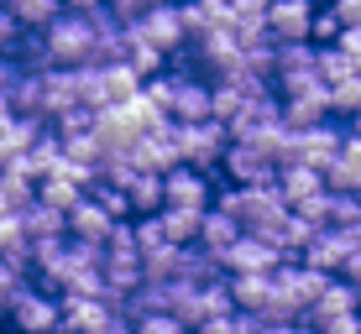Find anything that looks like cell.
<instances>
[{
	"label": "cell",
	"instance_id": "27",
	"mask_svg": "<svg viewBox=\"0 0 361 334\" xmlns=\"http://www.w3.org/2000/svg\"><path fill=\"white\" fill-rule=\"evenodd\" d=\"M79 183L73 178H58V172H47V178H37V204H47V209H73L79 204Z\"/></svg>",
	"mask_w": 361,
	"mask_h": 334
},
{
	"label": "cell",
	"instance_id": "39",
	"mask_svg": "<svg viewBox=\"0 0 361 334\" xmlns=\"http://www.w3.org/2000/svg\"><path fill=\"white\" fill-rule=\"evenodd\" d=\"M325 6L341 27H361V0H325Z\"/></svg>",
	"mask_w": 361,
	"mask_h": 334
},
{
	"label": "cell",
	"instance_id": "31",
	"mask_svg": "<svg viewBox=\"0 0 361 334\" xmlns=\"http://www.w3.org/2000/svg\"><path fill=\"white\" fill-rule=\"evenodd\" d=\"M126 68L136 73V79H147V73H163V53H157V47H147L142 37L126 32Z\"/></svg>",
	"mask_w": 361,
	"mask_h": 334
},
{
	"label": "cell",
	"instance_id": "41",
	"mask_svg": "<svg viewBox=\"0 0 361 334\" xmlns=\"http://www.w3.org/2000/svg\"><path fill=\"white\" fill-rule=\"evenodd\" d=\"M335 47H341L351 63H361V27H341L335 32Z\"/></svg>",
	"mask_w": 361,
	"mask_h": 334
},
{
	"label": "cell",
	"instance_id": "6",
	"mask_svg": "<svg viewBox=\"0 0 361 334\" xmlns=\"http://www.w3.org/2000/svg\"><path fill=\"white\" fill-rule=\"evenodd\" d=\"M126 162L136 172H168V167H178V120H163V126L131 136Z\"/></svg>",
	"mask_w": 361,
	"mask_h": 334
},
{
	"label": "cell",
	"instance_id": "26",
	"mask_svg": "<svg viewBox=\"0 0 361 334\" xmlns=\"http://www.w3.org/2000/svg\"><path fill=\"white\" fill-rule=\"evenodd\" d=\"M6 16H16L21 27H47V21L63 11V0H0Z\"/></svg>",
	"mask_w": 361,
	"mask_h": 334
},
{
	"label": "cell",
	"instance_id": "20",
	"mask_svg": "<svg viewBox=\"0 0 361 334\" xmlns=\"http://www.w3.org/2000/svg\"><path fill=\"white\" fill-rule=\"evenodd\" d=\"M267 288H272L267 271H231V277H226L231 308H241V314H257V308H262V298H267Z\"/></svg>",
	"mask_w": 361,
	"mask_h": 334
},
{
	"label": "cell",
	"instance_id": "18",
	"mask_svg": "<svg viewBox=\"0 0 361 334\" xmlns=\"http://www.w3.org/2000/svg\"><path fill=\"white\" fill-rule=\"evenodd\" d=\"M37 79H42V120L79 105V68H42Z\"/></svg>",
	"mask_w": 361,
	"mask_h": 334
},
{
	"label": "cell",
	"instance_id": "16",
	"mask_svg": "<svg viewBox=\"0 0 361 334\" xmlns=\"http://www.w3.org/2000/svg\"><path fill=\"white\" fill-rule=\"evenodd\" d=\"M110 225H116V219L105 214V209H99L90 193H79V204L73 209H63V230L73 235V240H90V245H99L110 235Z\"/></svg>",
	"mask_w": 361,
	"mask_h": 334
},
{
	"label": "cell",
	"instance_id": "46",
	"mask_svg": "<svg viewBox=\"0 0 361 334\" xmlns=\"http://www.w3.org/2000/svg\"><path fill=\"white\" fill-rule=\"evenodd\" d=\"M351 298H356V314H361V282H351Z\"/></svg>",
	"mask_w": 361,
	"mask_h": 334
},
{
	"label": "cell",
	"instance_id": "8",
	"mask_svg": "<svg viewBox=\"0 0 361 334\" xmlns=\"http://www.w3.org/2000/svg\"><path fill=\"white\" fill-rule=\"evenodd\" d=\"M209 199H215V178L199 167H168L163 172V204L173 209H209Z\"/></svg>",
	"mask_w": 361,
	"mask_h": 334
},
{
	"label": "cell",
	"instance_id": "9",
	"mask_svg": "<svg viewBox=\"0 0 361 334\" xmlns=\"http://www.w3.org/2000/svg\"><path fill=\"white\" fill-rule=\"evenodd\" d=\"M231 183H272V172H278V162L262 152L257 141H226V152H220V167Z\"/></svg>",
	"mask_w": 361,
	"mask_h": 334
},
{
	"label": "cell",
	"instance_id": "3",
	"mask_svg": "<svg viewBox=\"0 0 361 334\" xmlns=\"http://www.w3.org/2000/svg\"><path fill=\"white\" fill-rule=\"evenodd\" d=\"M6 319L16 334H53L58 329V293H42L32 277H21L6 293Z\"/></svg>",
	"mask_w": 361,
	"mask_h": 334
},
{
	"label": "cell",
	"instance_id": "42",
	"mask_svg": "<svg viewBox=\"0 0 361 334\" xmlns=\"http://www.w3.org/2000/svg\"><path fill=\"white\" fill-rule=\"evenodd\" d=\"M335 277H341V282H361V245H351V251H345V262L335 266Z\"/></svg>",
	"mask_w": 361,
	"mask_h": 334
},
{
	"label": "cell",
	"instance_id": "37",
	"mask_svg": "<svg viewBox=\"0 0 361 334\" xmlns=\"http://www.w3.org/2000/svg\"><path fill=\"white\" fill-rule=\"evenodd\" d=\"M136 334H189V329L173 314H147V319H136Z\"/></svg>",
	"mask_w": 361,
	"mask_h": 334
},
{
	"label": "cell",
	"instance_id": "23",
	"mask_svg": "<svg viewBox=\"0 0 361 334\" xmlns=\"http://www.w3.org/2000/svg\"><path fill=\"white\" fill-rule=\"evenodd\" d=\"M16 219H21V235L27 240H53V235H68L63 230V209H47V204H27V209H16Z\"/></svg>",
	"mask_w": 361,
	"mask_h": 334
},
{
	"label": "cell",
	"instance_id": "32",
	"mask_svg": "<svg viewBox=\"0 0 361 334\" xmlns=\"http://www.w3.org/2000/svg\"><path fill=\"white\" fill-rule=\"evenodd\" d=\"M84 193H90V199L99 204V209H105V214L110 219H131V204H126V188H116V183H90V188H84Z\"/></svg>",
	"mask_w": 361,
	"mask_h": 334
},
{
	"label": "cell",
	"instance_id": "12",
	"mask_svg": "<svg viewBox=\"0 0 361 334\" xmlns=\"http://www.w3.org/2000/svg\"><path fill=\"white\" fill-rule=\"evenodd\" d=\"M351 245H361L351 230H335V225H319L314 235H309V245L304 251H298V262L304 266H314V271H330L335 277V266L345 262V251H351Z\"/></svg>",
	"mask_w": 361,
	"mask_h": 334
},
{
	"label": "cell",
	"instance_id": "47",
	"mask_svg": "<svg viewBox=\"0 0 361 334\" xmlns=\"http://www.w3.org/2000/svg\"><path fill=\"white\" fill-rule=\"evenodd\" d=\"M351 235H356V240H361V214H356V225H351Z\"/></svg>",
	"mask_w": 361,
	"mask_h": 334
},
{
	"label": "cell",
	"instance_id": "48",
	"mask_svg": "<svg viewBox=\"0 0 361 334\" xmlns=\"http://www.w3.org/2000/svg\"><path fill=\"white\" fill-rule=\"evenodd\" d=\"M11 334H16V329H11Z\"/></svg>",
	"mask_w": 361,
	"mask_h": 334
},
{
	"label": "cell",
	"instance_id": "14",
	"mask_svg": "<svg viewBox=\"0 0 361 334\" xmlns=\"http://www.w3.org/2000/svg\"><path fill=\"white\" fill-rule=\"evenodd\" d=\"M278 115H283V126H319V120L330 115V94H325V84H309V89L278 94Z\"/></svg>",
	"mask_w": 361,
	"mask_h": 334
},
{
	"label": "cell",
	"instance_id": "19",
	"mask_svg": "<svg viewBox=\"0 0 361 334\" xmlns=\"http://www.w3.org/2000/svg\"><path fill=\"white\" fill-rule=\"evenodd\" d=\"M235 235H241V225H235V219L226 214V209H215V204H209L204 214H199V235H194V245H204V251L220 262V251H226V245L235 240Z\"/></svg>",
	"mask_w": 361,
	"mask_h": 334
},
{
	"label": "cell",
	"instance_id": "34",
	"mask_svg": "<svg viewBox=\"0 0 361 334\" xmlns=\"http://www.w3.org/2000/svg\"><path fill=\"white\" fill-rule=\"evenodd\" d=\"M341 21L330 16V6H314V21H309V42H335Z\"/></svg>",
	"mask_w": 361,
	"mask_h": 334
},
{
	"label": "cell",
	"instance_id": "33",
	"mask_svg": "<svg viewBox=\"0 0 361 334\" xmlns=\"http://www.w3.org/2000/svg\"><path fill=\"white\" fill-rule=\"evenodd\" d=\"M136 262H142V277L168 282V277H173V262H178V245H157V251H142Z\"/></svg>",
	"mask_w": 361,
	"mask_h": 334
},
{
	"label": "cell",
	"instance_id": "4",
	"mask_svg": "<svg viewBox=\"0 0 361 334\" xmlns=\"http://www.w3.org/2000/svg\"><path fill=\"white\" fill-rule=\"evenodd\" d=\"M226 141H231V136H226L220 120H178V162L183 167H199V172L215 178Z\"/></svg>",
	"mask_w": 361,
	"mask_h": 334
},
{
	"label": "cell",
	"instance_id": "11",
	"mask_svg": "<svg viewBox=\"0 0 361 334\" xmlns=\"http://www.w3.org/2000/svg\"><path fill=\"white\" fill-rule=\"evenodd\" d=\"M293 157L298 162H309V167H325L335 152H341V141H345V126H335V120L325 115L319 126H293Z\"/></svg>",
	"mask_w": 361,
	"mask_h": 334
},
{
	"label": "cell",
	"instance_id": "30",
	"mask_svg": "<svg viewBox=\"0 0 361 334\" xmlns=\"http://www.w3.org/2000/svg\"><path fill=\"white\" fill-rule=\"evenodd\" d=\"M325 94H330V115L335 110H341V115H356L361 110V73H345V79L325 84Z\"/></svg>",
	"mask_w": 361,
	"mask_h": 334
},
{
	"label": "cell",
	"instance_id": "10",
	"mask_svg": "<svg viewBox=\"0 0 361 334\" xmlns=\"http://www.w3.org/2000/svg\"><path fill=\"white\" fill-rule=\"evenodd\" d=\"M278 94H246V100H241V110H235V115L226 120V136H231V141H257V136H262L267 126H278Z\"/></svg>",
	"mask_w": 361,
	"mask_h": 334
},
{
	"label": "cell",
	"instance_id": "43",
	"mask_svg": "<svg viewBox=\"0 0 361 334\" xmlns=\"http://www.w3.org/2000/svg\"><path fill=\"white\" fill-rule=\"evenodd\" d=\"M94 6H105V0H63V11H94Z\"/></svg>",
	"mask_w": 361,
	"mask_h": 334
},
{
	"label": "cell",
	"instance_id": "44",
	"mask_svg": "<svg viewBox=\"0 0 361 334\" xmlns=\"http://www.w3.org/2000/svg\"><path fill=\"white\" fill-rule=\"evenodd\" d=\"M6 84H11V58H0V94H6Z\"/></svg>",
	"mask_w": 361,
	"mask_h": 334
},
{
	"label": "cell",
	"instance_id": "36",
	"mask_svg": "<svg viewBox=\"0 0 361 334\" xmlns=\"http://www.w3.org/2000/svg\"><path fill=\"white\" fill-rule=\"evenodd\" d=\"M94 334H136V319L126 314V308H116V303H110V314L94 324Z\"/></svg>",
	"mask_w": 361,
	"mask_h": 334
},
{
	"label": "cell",
	"instance_id": "22",
	"mask_svg": "<svg viewBox=\"0 0 361 334\" xmlns=\"http://www.w3.org/2000/svg\"><path fill=\"white\" fill-rule=\"evenodd\" d=\"M126 204H131V219L157 214V209H163V172H131L126 178Z\"/></svg>",
	"mask_w": 361,
	"mask_h": 334
},
{
	"label": "cell",
	"instance_id": "1",
	"mask_svg": "<svg viewBox=\"0 0 361 334\" xmlns=\"http://www.w3.org/2000/svg\"><path fill=\"white\" fill-rule=\"evenodd\" d=\"M209 204L226 209L246 235H267L288 214V204H283V193L272 188V183H231V188H220V199H209Z\"/></svg>",
	"mask_w": 361,
	"mask_h": 334
},
{
	"label": "cell",
	"instance_id": "15",
	"mask_svg": "<svg viewBox=\"0 0 361 334\" xmlns=\"http://www.w3.org/2000/svg\"><path fill=\"white\" fill-rule=\"evenodd\" d=\"M319 178H325L330 193H361V141H356V136L341 141V152L319 167Z\"/></svg>",
	"mask_w": 361,
	"mask_h": 334
},
{
	"label": "cell",
	"instance_id": "35",
	"mask_svg": "<svg viewBox=\"0 0 361 334\" xmlns=\"http://www.w3.org/2000/svg\"><path fill=\"white\" fill-rule=\"evenodd\" d=\"M147 6H157V0H105V16L126 27V21H136V16H142Z\"/></svg>",
	"mask_w": 361,
	"mask_h": 334
},
{
	"label": "cell",
	"instance_id": "21",
	"mask_svg": "<svg viewBox=\"0 0 361 334\" xmlns=\"http://www.w3.org/2000/svg\"><path fill=\"white\" fill-rule=\"evenodd\" d=\"M173 277H178V282H215V277H226V271H220V262L204 251V245H194V240H189V245H178Z\"/></svg>",
	"mask_w": 361,
	"mask_h": 334
},
{
	"label": "cell",
	"instance_id": "45",
	"mask_svg": "<svg viewBox=\"0 0 361 334\" xmlns=\"http://www.w3.org/2000/svg\"><path fill=\"white\" fill-rule=\"evenodd\" d=\"M345 136H356V141H361V110L351 115V131H345Z\"/></svg>",
	"mask_w": 361,
	"mask_h": 334
},
{
	"label": "cell",
	"instance_id": "28",
	"mask_svg": "<svg viewBox=\"0 0 361 334\" xmlns=\"http://www.w3.org/2000/svg\"><path fill=\"white\" fill-rule=\"evenodd\" d=\"M37 199V183L32 178H21V172H11V167H0V209H27Z\"/></svg>",
	"mask_w": 361,
	"mask_h": 334
},
{
	"label": "cell",
	"instance_id": "29",
	"mask_svg": "<svg viewBox=\"0 0 361 334\" xmlns=\"http://www.w3.org/2000/svg\"><path fill=\"white\" fill-rule=\"evenodd\" d=\"M314 73H319V84H335V79H345V73H356V63L335 42H314Z\"/></svg>",
	"mask_w": 361,
	"mask_h": 334
},
{
	"label": "cell",
	"instance_id": "2",
	"mask_svg": "<svg viewBox=\"0 0 361 334\" xmlns=\"http://www.w3.org/2000/svg\"><path fill=\"white\" fill-rule=\"evenodd\" d=\"M42 32V47H47V63L53 68H84L90 63V47H94V16L90 11H58Z\"/></svg>",
	"mask_w": 361,
	"mask_h": 334
},
{
	"label": "cell",
	"instance_id": "25",
	"mask_svg": "<svg viewBox=\"0 0 361 334\" xmlns=\"http://www.w3.org/2000/svg\"><path fill=\"white\" fill-rule=\"evenodd\" d=\"M142 89V79L126 68V63H105L99 68V94H105V105H121V100H131V94Z\"/></svg>",
	"mask_w": 361,
	"mask_h": 334
},
{
	"label": "cell",
	"instance_id": "7",
	"mask_svg": "<svg viewBox=\"0 0 361 334\" xmlns=\"http://www.w3.org/2000/svg\"><path fill=\"white\" fill-rule=\"evenodd\" d=\"M319 0H267L262 27L272 42H309V21H314Z\"/></svg>",
	"mask_w": 361,
	"mask_h": 334
},
{
	"label": "cell",
	"instance_id": "24",
	"mask_svg": "<svg viewBox=\"0 0 361 334\" xmlns=\"http://www.w3.org/2000/svg\"><path fill=\"white\" fill-rule=\"evenodd\" d=\"M199 214H204V209H173V204H163V209H157V225H163V235L173 245H189L199 235Z\"/></svg>",
	"mask_w": 361,
	"mask_h": 334
},
{
	"label": "cell",
	"instance_id": "38",
	"mask_svg": "<svg viewBox=\"0 0 361 334\" xmlns=\"http://www.w3.org/2000/svg\"><path fill=\"white\" fill-rule=\"evenodd\" d=\"M21 32H27V27H21L16 16H6V11H0V58H11V53H16Z\"/></svg>",
	"mask_w": 361,
	"mask_h": 334
},
{
	"label": "cell",
	"instance_id": "13",
	"mask_svg": "<svg viewBox=\"0 0 361 334\" xmlns=\"http://www.w3.org/2000/svg\"><path fill=\"white\" fill-rule=\"evenodd\" d=\"M278 262H283V256L272 251L262 235H246V230L220 251V271H226V277H231V271H272Z\"/></svg>",
	"mask_w": 361,
	"mask_h": 334
},
{
	"label": "cell",
	"instance_id": "40",
	"mask_svg": "<svg viewBox=\"0 0 361 334\" xmlns=\"http://www.w3.org/2000/svg\"><path fill=\"white\" fill-rule=\"evenodd\" d=\"M314 334H361V314H341V319H325V324H314Z\"/></svg>",
	"mask_w": 361,
	"mask_h": 334
},
{
	"label": "cell",
	"instance_id": "17",
	"mask_svg": "<svg viewBox=\"0 0 361 334\" xmlns=\"http://www.w3.org/2000/svg\"><path fill=\"white\" fill-rule=\"evenodd\" d=\"M272 188L283 193V204H304L309 193H319L325 188V178H319V167H309V162H278V172H272Z\"/></svg>",
	"mask_w": 361,
	"mask_h": 334
},
{
	"label": "cell",
	"instance_id": "5",
	"mask_svg": "<svg viewBox=\"0 0 361 334\" xmlns=\"http://www.w3.org/2000/svg\"><path fill=\"white\" fill-rule=\"evenodd\" d=\"M131 37H142L147 47H157V53H173V47H183L189 37H183V16H178V0H157V6H147L136 21H126Z\"/></svg>",
	"mask_w": 361,
	"mask_h": 334
}]
</instances>
